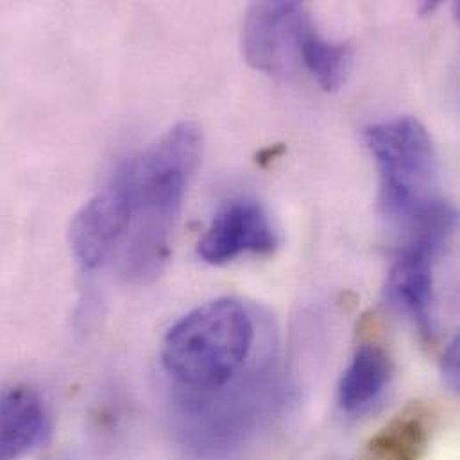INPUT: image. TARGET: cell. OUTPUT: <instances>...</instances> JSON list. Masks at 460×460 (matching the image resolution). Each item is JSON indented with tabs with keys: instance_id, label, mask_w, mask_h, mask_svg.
I'll list each match as a JSON object with an SVG mask.
<instances>
[{
	"instance_id": "obj_13",
	"label": "cell",
	"mask_w": 460,
	"mask_h": 460,
	"mask_svg": "<svg viewBox=\"0 0 460 460\" xmlns=\"http://www.w3.org/2000/svg\"><path fill=\"white\" fill-rule=\"evenodd\" d=\"M438 5H439V2H423V9H421V13H423V14L432 13Z\"/></svg>"
},
{
	"instance_id": "obj_5",
	"label": "cell",
	"mask_w": 460,
	"mask_h": 460,
	"mask_svg": "<svg viewBox=\"0 0 460 460\" xmlns=\"http://www.w3.org/2000/svg\"><path fill=\"white\" fill-rule=\"evenodd\" d=\"M131 194L128 160L77 212L70 225V247L83 269L93 270L113 260L129 226Z\"/></svg>"
},
{
	"instance_id": "obj_12",
	"label": "cell",
	"mask_w": 460,
	"mask_h": 460,
	"mask_svg": "<svg viewBox=\"0 0 460 460\" xmlns=\"http://www.w3.org/2000/svg\"><path fill=\"white\" fill-rule=\"evenodd\" d=\"M443 376L452 391H459V337L452 341L443 357Z\"/></svg>"
},
{
	"instance_id": "obj_4",
	"label": "cell",
	"mask_w": 460,
	"mask_h": 460,
	"mask_svg": "<svg viewBox=\"0 0 460 460\" xmlns=\"http://www.w3.org/2000/svg\"><path fill=\"white\" fill-rule=\"evenodd\" d=\"M456 226L457 214L454 207L443 203L414 230L409 231V238L400 249L387 278L391 303L407 314L429 339L436 333L432 315L434 270Z\"/></svg>"
},
{
	"instance_id": "obj_2",
	"label": "cell",
	"mask_w": 460,
	"mask_h": 460,
	"mask_svg": "<svg viewBox=\"0 0 460 460\" xmlns=\"http://www.w3.org/2000/svg\"><path fill=\"white\" fill-rule=\"evenodd\" d=\"M254 323L230 297L216 299L183 315L165 335L162 364L190 393L225 389L251 355Z\"/></svg>"
},
{
	"instance_id": "obj_11",
	"label": "cell",
	"mask_w": 460,
	"mask_h": 460,
	"mask_svg": "<svg viewBox=\"0 0 460 460\" xmlns=\"http://www.w3.org/2000/svg\"><path fill=\"white\" fill-rule=\"evenodd\" d=\"M427 429L416 416L391 423L373 443V452L384 460H418L427 448Z\"/></svg>"
},
{
	"instance_id": "obj_7",
	"label": "cell",
	"mask_w": 460,
	"mask_h": 460,
	"mask_svg": "<svg viewBox=\"0 0 460 460\" xmlns=\"http://www.w3.org/2000/svg\"><path fill=\"white\" fill-rule=\"evenodd\" d=\"M278 245L265 208L254 199H231L214 216L198 242V256L210 265H225L242 254H269Z\"/></svg>"
},
{
	"instance_id": "obj_9",
	"label": "cell",
	"mask_w": 460,
	"mask_h": 460,
	"mask_svg": "<svg viewBox=\"0 0 460 460\" xmlns=\"http://www.w3.org/2000/svg\"><path fill=\"white\" fill-rule=\"evenodd\" d=\"M393 376V362L385 349L375 344L360 346L344 369L337 400L342 411L360 412L373 405L387 389Z\"/></svg>"
},
{
	"instance_id": "obj_8",
	"label": "cell",
	"mask_w": 460,
	"mask_h": 460,
	"mask_svg": "<svg viewBox=\"0 0 460 460\" xmlns=\"http://www.w3.org/2000/svg\"><path fill=\"white\" fill-rule=\"evenodd\" d=\"M47 430L41 394L25 384L0 389V460H20L31 454Z\"/></svg>"
},
{
	"instance_id": "obj_6",
	"label": "cell",
	"mask_w": 460,
	"mask_h": 460,
	"mask_svg": "<svg viewBox=\"0 0 460 460\" xmlns=\"http://www.w3.org/2000/svg\"><path fill=\"white\" fill-rule=\"evenodd\" d=\"M310 11L303 2H256L242 27V54L263 74L290 77L299 61V38Z\"/></svg>"
},
{
	"instance_id": "obj_3",
	"label": "cell",
	"mask_w": 460,
	"mask_h": 460,
	"mask_svg": "<svg viewBox=\"0 0 460 460\" xmlns=\"http://www.w3.org/2000/svg\"><path fill=\"white\" fill-rule=\"evenodd\" d=\"M380 176V210L394 226L414 230L445 201L439 198V162L427 128L396 117L366 129Z\"/></svg>"
},
{
	"instance_id": "obj_10",
	"label": "cell",
	"mask_w": 460,
	"mask_h": 460,
	"mask_svg": "<svg viewBox=\"0 0 460 460\" xmlns=\"http://www.w3.org/2000/svg\"><path fill=\"white\" fill-rule=\"evenodd\" d=\"M353 50L344 41H333L319 32L310 18L299 38V65L324 92H337L346 83Z\"/></svg>"
},
{
	"instance_id": "obj_1",
	"label": "cell",
	"mask_w": 460,
	"mask_h": 460,
	"mask_svg": "<svg viewBox=\"0 0 460 460\" xmlns=\"http://www.w3.org/2000/svg\"><path fill=\"white\" fill-rule=\"evenodd\" d=\"M201 153L199 126L180 122L142 155L128 160L129 226L113 258L128 283H147L167 265L172 231Z\"/></svg>"
}]
</instances>
